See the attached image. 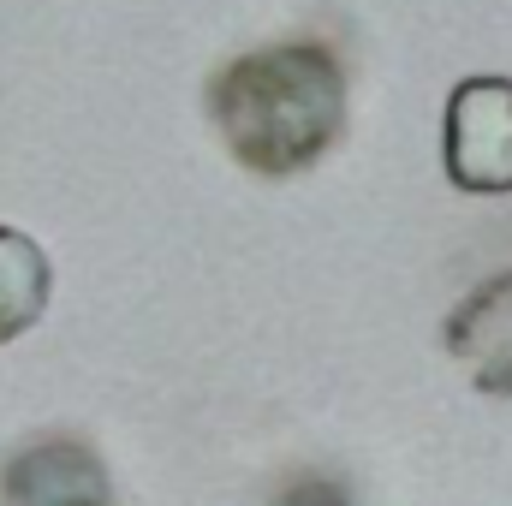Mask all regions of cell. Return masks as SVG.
<instances>
[{
  "label": "cell",
  "instance_id": "5",
  "mask_svg": "<svg viewBox=\"0 0 512 506\" xmlns=\"http://www.w3.org/2000/svg\"><path fill=\"white\" fill-rule=\"evenodd\" d=\"M48 292H54L48 251L12 227H0V346H12L18 334H30L48 316Z\"/></svg>",
  "mask_w": 512,
  "mask_h": 506
},
{
  "label": "cell",
  "instance_id": "6",
  "mask_svg": "<svg viewBox=\"0 0 512 506\" xmlns=\"http://www.w3.org/2000/svg\"><path fill=\"white\" fill-rule=\"evenodd\" d=\"M268 506H358V495H352L340 477H328V471H292V477L268 495Z\"/></svg>",
  "mask_w": 512,
  "mask_h": 506
},
{
  "label": "cell",
  "instance_id": "2",
  "mask_svg": "<svg viewBox=\"0 0 512 506\" xmlns=\"http://www.w3.org/2000/svg\"><path fill=\"white\" fill-rule=\"evenodd\" d=\"M447 179L471 197H507L512 191V78H465L447 96L441 126Z\"/></svg>",
  "mask_w": 512,
  "mask_h": 506
},
{
  "label": "cell",
  "instance_id": "4",
  "mask_svg": "<svg viewBox=\"0 0 512 506\" xmlns=\"http://www.w3.org/2000/svg\"><path fill=\"white\" fill-rule=\"evenodd\" d=\"M447 352L477 393L512 399V268L489 274L447 316Z\"/></svg>",
  "mask_w": 512,
  "mask_h": 506
},
{
  "label": "cell",
  "instance_id": "1",
  "mask_svg": "<svg viewBox=\"0 0 512 506\" xmlns=\"http://www.w3.org/2000/svg\"><path fill=\"white\" fill-rule=\"evenodd\" d=\"M209 120L256 179L316 167L346 131V72L322 42H268L209 78Z\"/></svg>",
  "mask_w": 512,
  "mask_h": 506
},
{
  "label": "cell",
  "instance_id": "3",
  "mask_svg": "<svg viewBox=\"0 0 512 506\" xmlns=\"http://www.w3.org/2000/svg\"><path fill=\"white\" fill-rule=\"evenodd\" d=\"M0 501L6 506H114V477L102 453L78 435H42L24 441L0 465Z\"/></svg>",
  "mask_w": 512,
  "mask_h": 506
}]
</instances>
